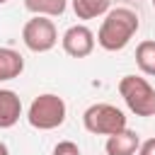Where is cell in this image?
Instances as JSON below:
<instances>
[{"label":"cell","instance_id":"cell-5","mask_svg":"<svg viewBox=\"0 0 155 155\" xmlns=\"http://www.w3.org/2000/svg\"><path fill=\"white\" fill-rule=\"evenodd\" d=\"M22 41L29 51L34 53H46L51 51L56 44H58V31H56V24L48 19V17H41V15H34L24 29H22Z\"/></svg>","mask_w":155,"mask_h":155},{"label":"cell","instance_id":"cell-6","mask_svg":"<svg viewBox=\"0 0 155 155\" xmlns=\"http://www.w3.org/2000/svg\"><path fill=\"white\" fill-rule=\"evenodd\" d=\"M61 46L68 56L73 58H87L92 51H94V34L90 27L85 24H75L70 29H65L63 39H61Z\"/></svg>","mask_w":155,"mask_h":155},{"label":"cell","instance_id":"cell-9","mask_svg":"<svg viewBox=\"0 0 155 155\" xmlns=\"http://www.w3.org/2000/svg\"><path fill=\"white\" fill-rule=\"evenodd\" d=\"M22 70H24V58H22V53L15 51V48L2 46V48H0V82H7V80L19 78Z\"/></svg>","mask_w":155,"mask_h":155},{"label":"cell","instance_id":"cell-2","mask_svg":"<svg viewBox=\"0 0 155 155\" xmlns=\"http://www.w3.org/2000/svg\"><path fill=\"white\" fill-rule=\"evenodd\" d=\"M65 114H68V107H65L63 97H58L53 92H44L39 97H34V102L29 104L27 121L39 131H53L65 121Z\"/></svg>","mask_w":155,"mask_h":155},{"label":"cell","instance_id":"cell-12","mask_svg":"<svg viewBox=\"0 0 155 155\" xmlns=\"http://www.w3.org/2000/svg\"><path fill=\"white\" fill-rule=\"evenodd\" d=\"M136 65L140 68L143 75L155 78V41L145 39L136 46Z\"/></svg>","mask_w":155,"mask_h":155},{"label":"cell","instance_id":"cell-3","mask_svg":"<svg viewBox=\"0 0 155 155\" xmlns=\"http://www.w3.org/2000/svg\"><path fill=\"white\" fill-rule=\"evenodd\" d=\"M119 94L136 116H155V87L140 75H124L119 80Z\"/></svg>","mask_w":155,"mask_h":155},{"label":"cell","instance_id":"cell-13","mask_svg":"<svg viewBox=\"0 0 155 155\" xmlns=\"http://www.w3.org/2000/svg\"><path fill=\"white\" fill-rule=\"evenodd\" d=\"M53 155H80V148H78L73 140H61V143L53 148Z\"/></svg>","mask_w":155,"mask_h":155},{"label":"cell","instance_id":"cell-4","mask_svg":"<svg viewBox=\"0 0 155 155\" xmlns=\"http://www.w3.org/2000/svg\"><path fill=\"white\" fill-rule=\"evenodd\" d=\"M82 126L94 136H111V133H119L126 128V116L119 107L99 102V104H92L85 109Z\"/></svg>","mask_w":155,"mask_h":155},{"label":"cell","instance_id":"cell-14","mask_svg":"<svg viewBox=\"0 0 155 155\" xmlns=\"http://www.w3.org/2000/svg\"><path fill=\"white\" fill-rule=\"evenodd\" d=\"M136 155H155V138H148L138 145V153Z\"/></svg>","mask_w":155,"mask_h":155},{"label":"cell","instance_id":"cell-8","mask_svg":"<svg viewBox=\"0 0 155 155\" xmlns=\"http://www.w3.org/2000/svg\"><path fill=\"white\" fill-rule=\"evenodd\" d=\"M22 116V99L15 90H0V128H12Z\"/></svg>","mask_w":155,"mask_h":155},{"label":"cell","instance_id":"cell-11","mask_svg":"<svg viewBox=\"0 0 155 155\" xmlns=\"http://www.w3.org/2000/svg\"><path fill=\"white\" fill-rule=\"evenodd\" d=\"M24 7L31 15L41 17H61L68 7V0H24Z\"/></svg>","mask_w":155,"mask_h":155},{"label":"cell","instance_id":"cell-15","mask_svg":"<svg viewBox=\"0 0 155 155\" xmlns=\"http://www.w3.org/2000/svg\"><path fill=\"white\" fill-rule=\"evenodd\" d=\"M5 2H10V0H0V5H5Z\"/></svg>","mask_w":155,"mask_h":155},{"label":"cell","instance_id":"cell-1","mask_svg":"<svg viewBox=\"0 0 155 155\" xmlns=\"http://www.w3.org/2000/svg\"><path fill=\"white\" fill-rule=\"evenodd\" d=\"M140 22L138 15L128 7H114L104 15V22L97 31V44L104 51H121L128 46V41L136 36Z\"/></svg>","mask_w":155,"mask_h":155},{"label":"cell","instance_id":"cell-7","mask_svg":"<svg viewBox=\"0 0 155 155\" xmlns=\"http://www.w3.org/2000/svg\"><path fill=\"white\" fill-rule=\"evenodd\" d=\"M138 145H140V138L136 131H119V133H111L104 143V150L107 155H136L138 153Z\"/></svg>","mask_w":155,"mask_h":155},{"label":"cell","instance_id":"cell-16","mask_svg":"<svg viewBox=\"0 0 155 155\" xmlns=\"http://www.w3.org/2000/svg\"><path fill=\"white\" fill-rule=\"evenodd\" d=\"M153 7H155V0H153Z\"/></svg>","mask_w":155,"mask_h":155},{"label":"cell","instance_id":"cell-10","mask_svg":"<svg viewBox=\"0 0 155 155\" xmlns=\"http://www.w3.org/2000/svg\"><path fill=\"white\" fill-rule=\"evenodd\" d=\"M111 7V0H73V12L78 19H94L107 15Z\"/></svg>","mask_w":155,"mask_h":155}]
</instances>
